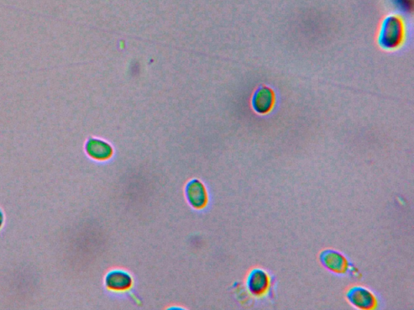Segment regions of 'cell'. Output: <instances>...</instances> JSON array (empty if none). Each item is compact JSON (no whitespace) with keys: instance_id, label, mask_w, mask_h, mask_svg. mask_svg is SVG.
I'll return each instance as SVG.
<instances>
[{"instance_id":"cell-3","label":"cell","mask_w":414,"mask_h":310,"mask_svg":"<svg viewBox=\"0 0 414 310\" xmlns=\"http://www.w3.org/2000/svg\"><path fill=\"white\" fill-rule=\"evenodd\" d=\"M271 286V278L268 272L261 269L251 270L246 279V286L251 295L256 297L265 296Z\"/></svg>"},{"instance_id":"cell-1","label":"cell","mask_w":414,"mask_h":310,"mask_svg":"<svg viewBox=\"0 0 414 310\" xmlns=\"http://www.w3.org/2000/svg\"><path fill=\"white\" fill-rule=\"evenodd\" d=\"M406 36V26L401 15H389L382 20L378 34V43L382 49L389 51L399 49Z\"/></svg>"},{"instance_id":"cell-2","label":"cell","mask_w":414,"mask_h":310,"mask_svg":"<svg viewBox=\"0 0 414 310\" xmlns=\"http://www.w3.org/2000/svg\"><path fill=\"white\" fill-rule=\"evenodd\" d=\"M345 297L351 306L359 309H374L378 304L375 293L364 286H351Z\"/></svg>"},{"instance_id":"cell-4","label":"cell","mask_w":414,"mask_h":310,"mask_svg":"<svg viewBox=\"0 0 414 310\" xmlns=\"http://www.w3.org/2000/svg\"><path fill=\"white\" fill-rule=\"evenodd\" d=\"M323 267L335 274H345L350 269L349 261L340 252L333 249L324 250L319 255Z\"/></svg>"},{"instance_id":"cell-6","label":"cell","mask_w":414,"mask_h":310,"mask_svg":"<svg viewBox=\"0 0 414 310\" xmlns=\"http://www.w3.org/2000/svg\"><path fill=\"white\" fill-rule=\"evenodd\" d=\"M185 193L187 202L190 206L195 209L205 208L208 203V192L204 183L193 178L186 183Z\"/></svg>"},{"instance_id":"cell-9","label":"cell","mask_w":414,"mask_h":310,"mask_svg":"<svg viewBox=\"0 0 414 310\" xmlns=\"http://www.w3.org/2000/svg\"><path fill=\"white\" fill-rule=\"evenodd\" d=\"M4 213L1 211V209H0V228L2 227V225L4 224Z\"/></svg>"},{"instance_id":"cell-5","label":"cell","mask_w":414,"mask_h":310,"mask_svg":"<svg viewBox=\"0 0 414 310\" xmlns=\"http://www.w3.org/2000/svg\"><path fill=\"white\" fill-rule=\"evenodd\" d=\"M276 104V94L269 87L261 86L256 89L251 98V108L260 115H266L272 111Z\"/></svg>"},{"instance_id":"cell-8","label":"cell","mask_w":414,"mask_h":310,"mask_svg":"<svg viewBox=\"0 0 414 310\" xmlns=\"http://www.w3.org/2000/svg\"><path fill=\"white\" fill-rule=\"evenodd\" d=\"M87 155L97 161H106L111 159L113 155V149L107 141L102 139H91L85 145Z\"/></svg>"},{"instance_id":"cell-7","label":"cell","mask_w":414,"mask_h":310,"mask_svg":"<svg viewBox=\"0 0 414 310\" xmlns=\"http://www.w3.org/2000/svg\"><path fill=\"white\" fill-rule=\"evenodd\" d=\"M104 285L109 291L125 292L132 287L133 278L127 271L113 269L109 271L104 277Z\"/></svg>"}]
</instances>
